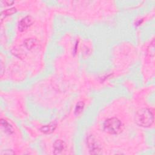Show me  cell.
<instances>
[{
  "label": "cell",
  "mask_w": 155,
  "mask_h": 155,
  "mask_svg": "<svg viewBox=\"0 0 155 155\" xmlns=\"http://www.w3.org/2000/svg\"><path fill=\"white\" fill-rule=\"evenodd\" d=\"M66 148L65 143L61 140H57L53 144L54 154H60Z\"/></svg>",
  "instance_id": "5b68a950"
},
{
  "label": "cell",
  "mask_w": 155,
  "mask_h": 155,
  "mask_svg": "<svg viewBox=\"0 0 155 155\" xmlns=\"http://www.w3.org/2000/svg\"><path fill=\"white\" fill-rule=\"evenodd\" d=\"M16 10L15 8H11V9L6 10L5 11L3 12L2 13H1V19L3 18L4 16H8V15H10L13 14L14 13H15Z\"/></svg>",
  "instance_id": "9c48e42d"
},
{
  "label": "cell",
  "mask_w": 155,
  "mask_h": 155,
  "mask_svg": "<svg viewBox=\"0 0 155 155\" xmlns=\"http://www.w3.org/2000/svg\"><path fill=\"white\" fill-rule=\"evenodd\" d=\"M33 22H34V20L32 17L29 16H25V18L22 19L19 23L18 28L19 31H21V32H23V31L27 29L31 25H32Z\"/></svg>",
  "instance_id": "277c9868"
},
{
  "label": "cell",
  "mask_w": 155,
  "mask_h": 155,
  "mask_svg": "<svg viewBox=\"0 0 155 155\" xmlns=\"http://www.w3.org/2000/svg\"><path fill=\"white\" fill-rule=\"evenodd\" d=\"M1 3H4L7 6H10L12 5L14 2L13 1H2Z\"/></svg>",
  "instance_id": "8fae6325"
},
{
  "label": "cell",
  "mask_w": 155,
  "mask_h": 155,
  "mask_svg": "<svg viewBox=\"0 0 155 155\" xmlns=\"http://www.w3.org/2000/svg\"><path fill=\"white\" fill-rule=\"evenodd\" d=\"M1 124L2 127L4 129V130H5L6 132L9 133H12L13 132V128H12V126L6 121L1 119Z\"/></svg>",
  "instance_id": "52a82bcc"
},
{
  "label": "cell",
  "mask_w": 155,
  "mask_h": 155,
  "mask_svg": "<svg viewBox=\"0 0 155 155\" xmlns=\"http://www.w3.org/2000/svg\"><path fill=\"white\" fill-rule=\"evenodd\" d=\"M104 130L110 135H118L124 129V125L122 122L116 118L107 119L104 124Z\"/></svg>",
  "instance_id": "7a4b0ae2"
},
{
  "label": "cell",
  "mask_w": 155,
  "mask_h": 155,
  "mask_svg": "<svg viewBox=\"0 0 155 155\" xmlns=\"http://www.w3.org/2000/svg\"><path fill=\"white\" fill-rule=\"evenodd\" d=\"M25 46L29 49L34 47L37 45L36 41L33 39H28L25 41Z\"/></svg>",
  "instance_id": "ba28073f"
},
{
  "label": "cell",
  "mask_w": 155,
  "mask_h": 155,
  "mask_svg": "<svg viewBox=\"0 0 155 155\" xmlns=\"http://www.w3.org/2000/svg\"><path fill=\"white\" fill-rule=\"evenodd\" d=\"M84 103L82 102H79V103L77 104L76 108H75V113L76 115H79L83 110L84 109Z\"/></svg>",
  "instance_id": "30bf717a"
},
{
  "label": "cell",
  "mask_w": 155,
  "mask_h": 155,
  "mask_svg": "<svg viewBox=\"0 0 155 155\" xmlns=\"http://www.w3.org/2000/svg\"><path fill=\"white\" fill-rule=\"evenodd\" d=\"M135 121L141 127H150L154 122V112L147 108L140 109L136 113Z\"/></svg>",
  "instance_id": "6da1fadb"
},
{
  "label": "cell",
  "mask_w": 155,
  "mask_h": 155,
  "mask_svg": "<svg viewBox=\"0 0 155 155\" xmlns=\"http://www.w3.org/2000/svg\"><path fill=\"white\" fill-rule=\"evenodd\" d=\"M87 143L89 148L90 153L91 154H100L101 151V147L97 142L96 139L91 136L88 137Z\"/></svg>",
  "instance_id": "3957f363"
},
{
  "label": "cell",
  "mask_w": 155,
  "mask_h": 155,
  "mask_svg": "<svg viewBox=\"0 0 155 155\" xmlns=\"http://www.w3.org/2000/svg\"><path fill=\"white\" fill-rule=\"evenodd\" d=\"M56 125L55 123H51L49 125L42 127L41 129V130L42 132H43L44 133H47V134L50 133L55 130V129L56 128Z\"/></svg>",
  "instance_id": "8992f818"
}]
</instances>
